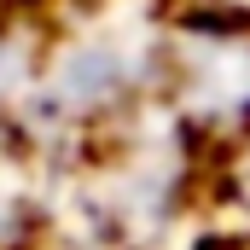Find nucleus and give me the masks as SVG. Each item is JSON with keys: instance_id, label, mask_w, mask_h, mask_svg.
<instances>
[{"instance_id": "nucleus-3", "label": "nucleus", "mask_w": 250, "mask_h": 250, "mask_svg": "<svg viewBox=\"0 0 250 250\" xmlns=\"http://www.w3.org/2000/svg\"><path fill=\"white\" fill-rule=\"evenodd\" d=\"M53 204H59V169L23 151L0 128V250L53 245Z\"/></svg>"}, {"instance_id": "nucleus-6", "label": "nucleus", "mask_w": 250, "mask_h": 250, "mask_svg": "<svg viewBox=\"0 0 250 250\" xmlns=\"http://www.w3.org/2000/svg\"><path fill=\"white\" fill-rule=\"evenodd\" d=\"M53 6H59V0H53Z\"/></svg>"}, {"instance_id": "nucleus-4", "label": "nucleus", "mask_w": 250, "mask_h": 250, "mask_svg": "<svg viewBox=\"0 0 250 250\" xmlns=\"http://www.w3.org/2000/svg\"><path fill=\"white\" fill-rule=\"evenodd\" d=\"M47 18H53V6H0V128L12 123V111L23 105V93L35 82Z\"/></svg>"}, {"instance_id": "nucleus-5", "label": "nucleus", "mask_w": 250, "mask_h": 250, "mask_svg": "<svg viewBox=\"0 0 250 250\" xmlns=\"http://www.w3.org/2000/svg\"><path fill=\"white\" fill-rule=\"evenodd\" d=\"M0 6H53V0H0Z\"/></svg>"}, {"instance_id": "nucleus-1", "label": "nucleus", "mask_w": 250, "mask_h": 250, "mask_svg": "<svg viewBox=\"0 0 250 250\" xmlns=\"http://www.w3.org/2000/svg\"><path fill=\"white\" fill-rule=\"evenodd\" d=\"M169 76V0H59L23 105L6 134L70 169L157 111Z\"/></svg>"}, {"instance_id": "nucleus-2", "label": "nucleus", "mask_w": 250, "mask_h": 250, "mask_svg": "<svg viewBox=\"0 0 250 250\" xmlns=\"http://www.w3.org/2000/svg\"><path fill=\"white\" fill-rule=\"evenodd\" d=\"M163 117L209 157L250 140V6L169 0V76Z\"/></svg>"}]
</instances>
